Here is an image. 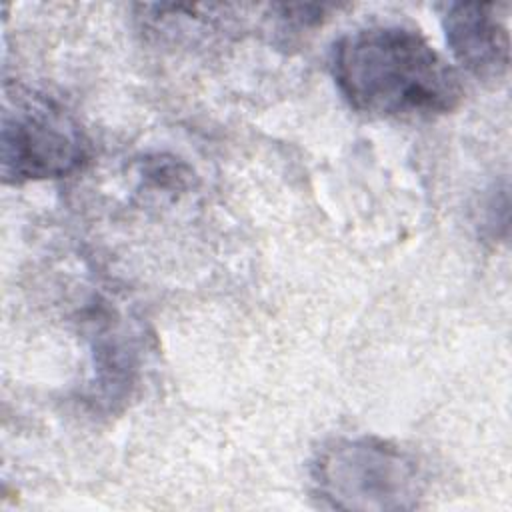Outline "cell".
Listing matches in <instances>:
<instances>
[{
  "mask_svg": "<svg viewBox=\"0 0 512 512\" xmlns=\"http://www.w3.org/2000/svg\"><path fill=\"white\" fill-rule=\"evenodd\" d=\"M506 4L452 2L444 6L442 28L456 62L482 82H500L508 74L510 36Z\"/></svg>",
  "mask_w": 512,
  "mask_h": 512,
  "instance_id": "277c9868",
  "label": "cell"
},
{
  "mask_svg": "<svg viewBox=\"0 0 512 512\" xmlns=\"http://www.w3.org/2000/svg\"><path fill=\"white\" fill-rule=\"evenodd\" d=\"M86 156L84 132L60 102L22 84L4 82L0 160L6 184L68 176Z\"/></svg>",
  "mask_w": 512,
  "mask_h": 512,
  "instance_id": "3957f363",
  "label": "cell"
},
{
  "mask_svg": "<svg viewBox=\"0 0 512 512\" xmlns=\"http://www.w3.org/2000/svg\"><path fill=\"white\" fill-rule=\"evenodd\" d=\"M310 476L316 498L338 510H412L424 492L416 458L376 436L326 444L312 462Z\"/></svg>",
  "mask_w": 512,
  "mask_h": 512,
  "instance_id": "7a4b0ae2",
  "label": "cell"
},
{
  "mask_svg": "<svg viewBox=\"0 0 512 512\" xmlns=\"http://www.w3.org/2000/svg\"><path fill=\"white\" fill-rule=\"evenodd\" d=\"M142 176L156 188H176V190H180L188 184L190 170L184 164L176 162L174 158L158 156L154 160L144 162Z\"/></svg>",
  "mask_w": 512,
  "mask_h": 512,
  "instance_id": "5b68a950",
  "label": "cell"
},
{
  "mask_svg": "<svg viewBox=\"0 0 512 512\" xmlns=\"http://www.w3.org/2000/svg\"><path fill=\"white\" fill-rule=\"evenodd\" d=\"M344 100L372 118L428 120L458 108L460 74L416 30L370 26L342 36L330 58Z\"/></svg>",
  "mask_w": 512,
  "mask_h": 512,
  "instance_id": "6da1fadb",
  "label": "cell"
}]
</instances>
